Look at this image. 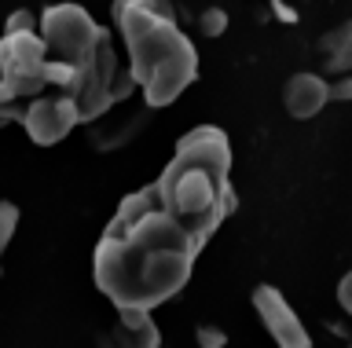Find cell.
Returning <instances> with one entry per match:
<instances>
[{"mask_svg": "<svg viewBox=\"0 0 352 348\" xmlns=\"http://www.w3.org/2000/svg\"><path fill=\"white\" fill-rule=\"evenodd\" d=\"M198 238L162 198L158 180L118 205L96 246V286L114 308H158L191 279Z\"/></svg>", "mask_w": 352, "mask_h": 348, "instance_id": "1", "label": "cell"}, {"mask_svg": "<svg viewBox=\"0 0 352 348\" xmlns=\"http://www.w3.org/2000/svg\"><path fill=\"white\" fill-rule=\"evenodd\" d=\"M129 48V70L136 73L147 106L176 103L198 78V51L176 26L169 0H114L110 8Z\"/></svg>", "mask_w": 352, "mask_h": 348, "instance_id": "2", "label": "cell"}, {"mask_svg": "<svg viewBox=\"0 0 352 348\" xmlns=\"http://www.w3.org/2000/svg\"><path fill=\"white\" fill-rule=\"evenodd\" d=\"M165 205L180 216V224L206 246L224 224L228 213H235V187H231V143L213 125L191 128L169 165L158 176Z\"/></svg>", "mask_w": 352, "mask_h": 348, "instance_id": "3", "label": "cell"}, {"mask_svg": "<svg viewBox=\"0 0 352 348\" xmlns=\"http://www.w3.org/2000/svg\"><path fill=\"white\" fill-rule=\"evenodd\" d=\"M41 34L48 40V59L70 62L81 73L103 48V37L110 30L99 26L81 4H52L41 15Z\"/></svg>", "mask_w": 352, "mask_h": 348, "instance_id": "4", "label": "cell"}, {"mask_svg": "<svg viewBox=\"0 0 352 348\" xmlns=\"http://www.w3.org/2000/svg\"><path fill=\"white\" fill-rule=\"evenodd\" d=\"M48 89V40L44 34L22 30L0 40V100L15 103L22 95H41Z\"/></svg>", "mask_w": 352, "mask_h": 348, "instance_id": "5", "label": "cell"}, {"mask_svg": "<svg viewBox=\"0 0 352 348\" xmlns=\"http://www.w3.org/2000/svg\"><path fill=\"white\" fill-rule=\"evenodd\" d=\"M22 128H26V136L33 143L41 147H52L66 139L74 132V125H81V106H77L74 95H33V100L22 106L19 114Z\"/></svg>", "mask_w": 352, "mask_h": 348, "instance_id": "6", "label": "cell"}, {"mask_svg": "<svg viewBox=\"0 0 352 348\" xmlns=\"http://www.w3.org/2000/svg\"><path fill=\"white\" fill-rule=\"evenodd\" d=\"M253 312H257V319L264 323V330L272 334V341L279 348H312V337H308L301 315L275 286L253 290Z\"/></svg>", "mask_w": 352, "mask_h": 348, "instance_id": "7", "label": "cell"}, {"mask_svg": "<svg viewBox=\"0 0 352 348\" xmlns=\"http://www.w3.org/2000/svg\"><path fill=\"white\" fill-rule=\"evenodd\" d=\"M330 100H334V95H330V81H323L319 73H294V78L283 84V106L290 117H297V121L316 117Z\"/></svg>", "mask_w": 352, "mask_h": 348, "instance_id": "8", "label": "cell"}, {"mask_svg": "<svg viewBox=\"0 0 352 348\" xmlns=\"http://www.w3.org/2000/svg\"><path fill=\"white\" fill-rule=\"evenodd\" d=\"M114 341L118 348H162V334L151 319V308H118Z\"/></svg>", "mask_w": 352, "mask_h": 348, "instance_id": "9", "label": "cell"}, {"mask_svg": "<svg viewBox=\"0 0 352 348\" xmlns=\"http://www.w3.org/2000/svg\"><path fill=\"white\" fill-rule=\"evenodd\" d=\"M319 56L330 73H349L352 70V19L338 23L334 30H327L319 37Z\"/></svg>", "mask_w": 352, "mask_h": 348, "instance_id": "10", "label": "cell"}, {"mask_svg": "<svg viewBox=\"0 0 352 348\" xmlns=\"http://www.w3.org/2000/svg\"><path fill=\"white\" fill-rule=\"evenodd\" d=\"M198 26H202L206 37H220L228 30V12H224V8H206L202 19H198Z\"/></svg>", "mask_w": 352, "mask_h": 348, "instance_id": "11", "label": "cell"}, {"mask_svg": "<svg viewBox=\"0 0 352 348\" xmlns=\"http://www.w3.org/2000/svg\"><path fill=\"white\" fill-rule=\"evenodd\" d=\"M15 227H19V209L11 202L0 205V249L11 246V238H15Z\"/></svg>", "mask_w": 352, "mask_h": 348, "instance_id": "12", "label": "cell"}, {"mask_svg": "<svg viewBox=\"0 0 352 348\" xmlns=\"http://www.w3.org/2000/svg\"><path fill=\"white\" fill-rule=\"evenodd\" d=\"M195 341H198V348H224L228 345V334L220 330V326H198L195 330Z\"/></svg>", "mask_w": 352, "mask_h": 348, "instance_id": "13", "label": "cell"}, {"mask_svg": "<svg viewBox=\"0 0 352 348\" xmlns=\"http://www.w3.org/2000/svg\"><path fill=\"white\" fill-rule=\"evenodd\" d=\"M37 26V19H33V12H15L8 19V30L4 34H22V30H33Z\"/></svg>", "mask_w": 352, "mask_h": 348, "instance_id": "14", "label": "cell"}, {"mask_svg": "<svg viewBox=\"0 0 352 348\" xmlns=\"http://www.w3.org/2000/svg\"><path fill=\"white\" fill-rule=\"evenodd\" d=\"M338 304H341V308H345V312L352 315V271H349V275L338 282Z\"/></svg>", "mask_w": 352, "mask_h": 348, "instance_id": "15", "label": "cell"}, {"mask_svg": "<svg viewBox=\"0 0 352 348\" xmlns=\"http://www.w3.org/2000/svg\"><path fill=\"white\" fill-rule=\"evenodd\" d=\"M330 95H334V100H341V103H349V100H352V78H345V73H341V81L330 84Z\"/></svg>", "mask_w": 352, "mask_h": 348, "instance_id": "16", "label": "cell"}, {"mask_svg": "<svg viewBox=\"0 0 352 348\" xmlns=\"http://www.w3.org/2000/svg\"><path fill=\"white\" fill-rule=\"evenodd\" d=\"M96 348H118L114 334H110V337H107V334H99V337H96Z\"/></svg>", "mask_w": 352, "mask_h": 348, "instance_id": "17", "label": "cell"}]
</instances>
